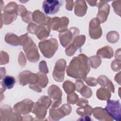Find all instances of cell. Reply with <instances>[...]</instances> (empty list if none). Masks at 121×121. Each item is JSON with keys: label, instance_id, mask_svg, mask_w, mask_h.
Here are the masks:
<instances>
[{"label": "cell", "instance_id": "obj_1", "mask_svg": "<svg viewBox=\"0 0 121 121\" xmlns=\"http://www.w3.org/2000/svg\"><path fill=\"white\" fill-rule=\"evenodd\" d=\"M90 70V62L85 54H80L71 60L67 68V74L70 77L84 80Z\"/></svg>", "mask_w": 121, "mask_h": 121}, {"label": "cell", "instance_id": "obj_2", "mask_svg": "<svg viewBox=\"0 0 121 121\" xmlns=\"http://www.w3.org/2000/svg\"><path fill=\"white\" fill-rule=\"evenodd\" d=\"M22 46L26 57L29 61L36 62L39 60L40 55L38 53V48L32 39L28 36V35L24 39Z\"/></svg>", "mask_w": 121, "mask_h": 121}, {"label": "cell", "instance_id": "obj_3", "mask_svg": "<svg viewBox=\"0 0 121 121\" xmlns=\"http://www.w3.org/2000/svg\"><path fill=\"white\" fill-rule=\"evenodd\" d=\"M58 42L55 38H51L42 42L38 44L40 51L43 55L47 58H51L58 48Z\"/></svg>", "mask_w": 121, "mask_h": 121}, {"label": "cell", "instance_id": "obj_4", "mask_svg": "<svg viewBox=\"0 0 121 121\" xmlns=\"http://www.w3.org/2000/svg\"><path fill=\"white\" fill-rule=\"evenodd\" d=\"M18 5L14 2H9L4 9L3 14H1V19L5 25H9L14 21L18 15Z\"/></svg>", "mask_w": 121, "mask_h": 121}, {"label": "cell", "instance_id": "obj_5", "mask_svg": "<svg viewBox=\"0 0 121 121\" xmlns=\"http://www.w3.org/2000/svg\"><path fill=\"white\" fill-rule=\"evenodd\" d=\"M119 100H108L104 110L113 119L116 121L121 120V108Z\"/></svg>", "mask_w": 121, "mask_h": 121}, {"label": "cell", "instance_id": "obj_6", "mask_svg": "<svg viewBox=\"0 0 121 121\" xmlns=\"http://www.w3.org/2000/svg\"><path fill=\"white\" fill-rule=\"evenodd\" d=\"M79 33V29L75 27H71L62 33H60L59 37L61 45L63 47L68 46Z\"/></svg>", "mask_w": 121, "mask_h": 121}, {"label": "cell", "instance_id": "obj_7", "mask_svg": "<svg viewBox=\"0 0 121 121\" xmlns=\"http://www.w3.org/2000/svg\"><path fill=\"white\" fill-rule=\"evenodd\" d=\"M72 108L70 105L64 104L59 109L51 108L49 110V117L51 120L58 121L71 112Z\"/></svg>", "mask_w": 121, "mask_h": 121}, {"label": "cell", "instance_id": "obj_8", "mask_svg": "<svg viewBox=\"0 0 121 121\" xmlns=\"http://www.w3.org/2000/svg\"><path fill=\"white\" fill-rule=\"evenodd\" d=\"M32 112L39 120H43L45 118L47 109L50 106L46 101L40 98L37 102L35 103Z\"/></svg>", "mask_w": 121, "mask_h": 121}, {"label": "cell", "instance_id": "obj_9", "mask_svg": "<svg viewBox=\"0 0 121 121\" xmlns=\"http://www.w3.org/2000/svg\"><path fill=\"white\" fill-rule=\"evenodd\" d=\"M66 66V61L64 59H61L56 61L52 72L53 78L56 81L61 82L63 81Z\"/></svg>", "mask_w": 121, "mask_h": 121}, {"label": "cell", "instance_id": "obj_10", "mask_svg": "<svg viewBox=\"0 0 121 121\" xmlns=\"http://www.w3.org/2000/svg\"><path fill=\"white\" fill-rule=\"evenodd\" d=\"M85 41L86 36L84 35L76 36L66 48L65 50L66 55L68 56H73L75 52L84 44Z\"/></svg>", "mask_w": 121, "mask_h": 121}, {"label": "cell", "instance_id": "obj_11", "mask_svg": "<svg viewBox=\"0 0 121 121\" xmlns=\"http://www.w3.org/2000/svg\"><path fill=\"white\" fill-rule=\"evenodd\" d=\"M34 105V103L31 100L26 99L15 104L13 110L19 114L25 115L31 112Z\"/></svg>", "mask_w": 121, "mask_h": 121}, {"label": "cell", "instance_id": "obj_12", "mask_svg": "<svg viewBox=\"0 0 121 121\" xmlns=\"http://www.w3.org/2000/svg\"><path fill=\"white\" fill-rule=\"evenodd\" d=\"M69 23V19L66 17L60 18L54 17L52 20L51 28L53 31H57L60 33H62L68 29Z\"/></svg>", "mask_w": 121, "mask_h": 121}, {"label": "cell", "instance_id": "obj_13", "mask_svg": "<svg viewBox=\"0 0 121 121\" xmlns=\"http://www.w3.org/2000/svg\"><path fill=\"white\" fill-rule=\"evenodd\" d=\"M62 5V1L49 0H44L43 3V9L47 15L54 14L58 12Z\"/></svg>", "mask_w": 121, "mask_h": 121}, {"label": "cell", "instance_id": "obj_14", "mask_svg": "<svg viewBox=\"0 0 121 121\" xmlns=\"http://www.w3.org/2000/svg\"><path fill=\"white\" fill-rule=\"evenodd\" d=\"M100 21L96 17L93 18L89 23V34L90 37L93 39H97L101 37L102 30L100 26Z\"/></svg>", "mask_w": 121, "mask_h": 121}, {"label": "cell", "instance_id": "obj_15", "mask_svg": "<svg viewBox=\"0 0 121 121\" xmlns=\"http://www.w3.org/2000/svg\"><path fill=\"white\" fill-rule=\"evenodd\" d=\"M48 94L54 101L52 105V108L58 107L61 103L62 91L60 89L55 85H51L48 89Z\"/></svg>", "mask_w": 121, "mask_h": 121}, {"label": "cell", "instance_id": "obj_16", "mask_svg": "<svg viewBox=\"0 0 121 121\" xmlns=\"http://www.w3.org/2000/svg\"><path fill=\"white\" fill-rule=\"evenodd\" d=\"M108 1L100 0L97 4L98 7V11L97 14V18L100 20L101 23L105 22L108 16L110 7L108 4Z\"/></svg>", "mask_w": 121, "mask_h": 121}, {"label": "cell", "instance_id": "obj_17", "mask_svg": "<svg viewBox=\"0 0 121 121\" xmlns=\"http://www.w3.org/2000/svg\"><path fill=\"white\" fill-rule=\"evenodd\" d=\"M37 74L38 77L35 83L29 85V87L33 90L40 93L42 91V88H44L47 86L48 79L47 77L44 73L39 72L37 73Z\"/></svg>", "mask_w": 121, "mask_h": 121}, {"label": "cell", "instance_id": "obj_18", "mask_svg": "<svg viewBox=\"0 0 121 121\" xmlns=\"http://www.w3.org/2000/svg\"><path fill=\"white\" fill-rule=\"evenodd\" d=\"M11 117V120H22L21 116L19 114L12 112L11 108L9 105H3L0 109V119L3 118L2 120H6V118Z\"/></svg>", "mask_w": 121, "mask_h": 121}, {"label": "cell", "instance_id": "obj_19", "mask_svg": "<svg viewBox=\"0 0 121 121\" xmlns=\"http://www.w3.org/2000/svg\"><path fill=\"white\" fill-rule=\"evenodd\" d=\"M32 19L34 22L39 25H52V19L50 17L45 16L39 10H35L32 15Z\"/></svg>", "mask_w": 121, "mask_h": 121}, {"label": "cell", "instance_id": "obj_20", "mask_svg": "<svg viewBox=\"0 0 121 121\" xmlns=\"http://www.w3.org/2000/svg\"><path fill=\"white\" fill-rule=\"evenodd\" d=\"M76 90L84 97L88 98L92 95V91L90 88L86 86L81 79H77L75 82Z\"/></svg>", "mask_w": 121, "mask_h": 121}, {"label": "cell", "instance_id": "obj_21", "mask_svg": "<svg viewBox=\"0 0 121 121\" xmlns=\"http://www.w3.org/2000/svg\"><path fill=\"white\" fill-rule=\"evenodd\" d=\"M51 25H39L37 26L35 34L40 40H43L47 38L50 33Z\"/></svg>", "mask_w": 121, "mask_h": 121}, {"label": "cell", "instance_id": "obj_22", "mask_svg": "<svg viewBox=\"0 0 121 121\" xmlns=\"http://www.w3.org/2000/svg\"><path fill=\"white\" fill-rule=\"evenodd\" d=\"M74 13L78 17L84 16L87 9V6L85 0H76L75 1Z\"/></svg>", "mask_w": 121, "mask_h": 121}, {"label": "cell", "instance_id": "obj_23", "mask_svg": "<svg viewBox=\"0 0 121 121\" xmlns=\"http://www.w3.org/2000/svg\"><path fill=\"white\" fill-rule=\"evenodd\" d=\"M94 116L100 121H112L104 109L101 107H96L93 110Z\"/></svg>", "mask_w": 121, "mask_h": 121}, {"label": "cell", "instance_id": "obj_24", "mask_svg": "<svg viewBox=\"0 0 121 121\" xmlns=\"http://www.w3.org/2000/svg\"><path fill=\"white\" fill-rule=\"evenodd\" d=\"M6 42L13 46L22 45V39L21 36L18 37L13 33H8L5 37Z\"/></svg>", "mask_w": 121, "mask_h": 121}, {"label": "cell", "instance_id": "obj_25", "mask_svg": "<svg viewBox=\"0 0 121 121\" xmlns=\"http://www.w3.org/2000/svg\"><path fill=\"white\" fill-rule=\"evenodd\" d=\"M18 15L21 17L22 20L26 23H30L32 20V12L27 10L25 6L22 5H18Z\"/></svg>", "mask_w": 121, "mask_h": 121}, {"label": "cell", "instance_id": "obj_26", "mask_svg": "<svg viewBox=\"0 0 121 121\" xmlns=\"http://www.w3.org/2000/svg\"><path fill=\"white\" fill-rule=\"evenodd\" d=\"M96 54L100 58L111 59L113 56V50L111 47L105 46L99 49L96 52Z\"/></svg>", "mask_w": 121, "mask_h": 121}, {"label": "cell", "instance_id": "obj_27", "mask_svg": "<svg viewBox=\"0 0 121 121\" xmlns=\"http://www.w3.org/2000/svg\"><path fill=\"white\" fill-rule=\"evenodd\" d=\"M98 83L102 87H107L112 93H114V85L112 82L107 77L104 75L99 76L96 80Z\"/></svg>", "mask_w": 121, "mask_h": 121}, {"label": "cell", "instance_id": "obj_28", "mask_svg": "<svg viewBox=\"0 0 121 121\" xmlns=\"http://www.w3.org/2000/svg\"><path fill=\"white\" fill-rule=\"evenodd\" d=\"M33 73L28 70H25L20 73L19 75V82L21 86H25L29 84L32 78Z\"/></svg>", "mask_w": 121, "mask_h": 121}, {"label": "cell", "instance_id": "obj_29", "mask_svg": "<svg viewBox=\"0 0 121 121\" xmlns=\"http://www.w3.org/2000/svg\"><path fill=\"white\" fill-rule=\"evenodd\" d=\"M96 96L98 99L101 100H108L111 96V94L109 89L105 87H102L97 89Z\"/></svg>", "mask_w": 121, "mask_h": 121}, {"label": "cell", "instance_id": "obj_30", "mask_svg": "<svg viewBox=\"0 0 121 121\" xmlns=\"http://www.w3.org/2000/svg\"><path fill=\"white\" fill-rule=\"evenodd\" d=\"M93 109L90 106L86 104L84 106H80V107L78 108L77 110V113L81 116L86 115L90 116L93 112Z\"/></svg>", "mask_w": 121, "mask_h": 121}, {"label": "cell", "instance_id": "obj_31", "mask_svg": "<svg viewBox=\"0 0 121 121\" xmlns=\"http://www.w3.org/2000/svg\"><path fill=\"white\" fill-rule=\"evenodd\" d=\"M2 83L7 88L9 89L13 87L16 83V80L13 77L8 75L3 78Z\"/></svg>", "mask_w": 121, "mask_h": 121}, {"label": "cell", "instance_id": "obj_32", "mask_svg": "<svg viewBox=\"0 0 121 121\" xmlns=\"http://www.w3.org/2000/svg\"><path fill=\"white\" fill-rule=\"evenodd\" d=\"M63 88L65 92L68 94L73 93L76 90L75 85L70 81H66L63 84Z\"/></svg>", "mask_w": 121, "mask_h": 121}, {"label": "cell", "instance_id": "obj_33", "mask_svg": "<svg viewBox=\"0 0 121 121\" xmlns=\"http://www.w3.org/2000/svg\"><path fill=\"white\" fill-rule=\"evenodd\" d=\"M106 38L109 43H115L119 39V35L116 31H111L107 34Z\"/></svg>", "mask_w": 121, "mask_h": 121}, {"label": "cell", "instance_id": "obj_34", "mask_svg": "<svg viewBox=\"0 0 121 121\" xmlns=\"http://www.w3.org/2000/svg\"><path fill=\"white\" fill-rule=\"evenodd\" d=\"M90 65L93 69H96L101 63V58L98 56H93L89 58Z\"/></svg>", "mask_w": 121, "mask_h": 121}, {"label": "cell", "instance_id": "obj_35", "mask_svg": "<svg viewBox=\"0 0 121 121\" xmlns=\"http://www.w3.org/2000/svg\"><path fill=\"white\" fill-rule=\"evenodd\" d=\"M78 96L76 93H71L70 94L68 95L67 96V103L70 104H75L78 101Z\"/></svg>", "mask_w": 121, "mask_h": 121}, {"label": "cell", "instance_id": "obj_36", "mask_svg": "<svg viewBox=\"0 0 121 121\" xmlns=\"http://www.w3.org/2000/svg\"><path fill=\"white\" fill-rule=\"evenodd\" d=\"M121 0H115L112 3V6L113 7L115 13L119 16H121Z\"/></svg>", "mask_w": 121, "mask_h": 121}, {"label": "cell", "instance_id": "obj_37", "mask_svg": "<svg viewBox=\"0 0 121 121\" xmlns=\"http://www.w3.org/2000/svg\"><path fill=\"white\" fill-rule=\"evenodd\" d=\"M111 68L112 70L118 71L121 69V60L115 59L111 63Z\"/></svg>", "mask_w": 121, "mask_h": 121}, {"label": "cell", "instance_id": "obj_38", "mask_svg": "<svg viewBox=\"0 0 121 121\" xmlns=\"http://www.w3.org/2000/svg\"><path fill=\"white\" fill-rule=\"evenodd\" d=\"M39 70L41 72H42L45 74L48 73V69L47 67L46 62L45 61L42 60L39 63Z\"/></svg>", "mask_w": 121, "mask_h": 121}, {"label": "cell", "instance_id": "obj_39", "mask_svg": "<svg viewBox=\"0 0 121 121\" xmlns=\"http://www.w3.org/2000/svg\"><path fill=\"white\" fill-rule=\"evenodd\" d=\"M84 80L89 86H96L97 84V82L96 79L93 77L86 78Z\"/></svg>", "mask_w": 121, "mask_h": 121}, {"label": "cell", "instance_id": "obj_40", "mask_svg": "<svg viewBox=\"0 0 121 121\" xmlns=\"http://www.w3.org/2000/svg\"><path fill=\"white\" fill-rule=\"evenodd\" d=\"M37 26L33 23L31 22L28 26H27V31L29 33L32 34H35V31L36 30V28L37 27Z\"/></svg>", "mask_w": 121, "mask_h": 121}, {"label": "cell", "instance_id": "obj_41", "mask_svg": "<svg viewBox=\"0 0 121 121\" xmlns=\"http://www.w3.org/2000/svg\"><path fill=\"white\" fill-rule=\"evenodd\" d=\"M24 61L25 62H26V59L24 56V53L21 52L19 55V57H18V63L20 64V65L22 67H24L25 65H24L23 61Z\"/></svg>", "mask_w": 121, "mask_h": 121}, {"label": "cell", "instance_id": "obj_42", "mask_svg": "<svg viewBox=\"0 0 121 121\" xmlns=\"http://www.w3.org/2000/svg\"><path fill=\"white\" fill-rule=\"evenodd\" d=\"M88 103V101L87 99L85 98H81L78 99V102L77 103V105L79 106H82L87 104Z\"/></svg>", "mask_w": 121, "mask_h": 121}, {"label": "cell", "instance_id": "obj_43", "mask_svg": "<svg viewBox=\"0 0 121 121\" xmlns=\"http://www.w3.org/2000/svg\"><path fill=\"white\" fill-rule=\"evenodd\" d=\"M66 9L69 11L72 10L74 5V1L73 0H67L66 1Z\"/></svg>", "mask_w": 121, "mask_h": 121}, {"label": "cell", "instance_id": "obj_44", "mask_svg": "<svg viewBox=\"0 0 121 121\" xmlns=\"http://www.w3.org/2000/svg\"><path fill=\"white\" fill-rule=\"evenodd\" d=\"M120 74H121V72H119L118 74H117L116 75V76L115 77V78H114V80L115 81L117 82L120 85H121V77H120Z\"/></svg>", "mask_w": 121, "mask_h": 121}, {"label": "cell", "instance_id": "obj_45", "mask_svg": "<svg viewBox=\"0 0 121 121\" xmlns=\"http://www.w3.org/2000/svg\"><path fill=\"white\" fill-rule=\"evenodd\" d=\"M120 49H119L118 50H116L115 52V58L116 59L121 60V54H120Z\"/></svg>", "mask_w": 121, "mask_h": 121}, {"label": "cell", "instance_id": "obj_46", "mask_svg": "<svg viewBox=\"0 0 121 121\" xmlns=\"http://www.w3.org/2000/svg\"><path fill=\"white\" fill-rule=\"evenodd\" d=\"M87 2L89 3V4L92 6H95L97 5V2H98L97 1H95V0H90L88 1L87 0Z\"/></svg>", "mask_w": 121, "mask_h": 121}]
</instances>
